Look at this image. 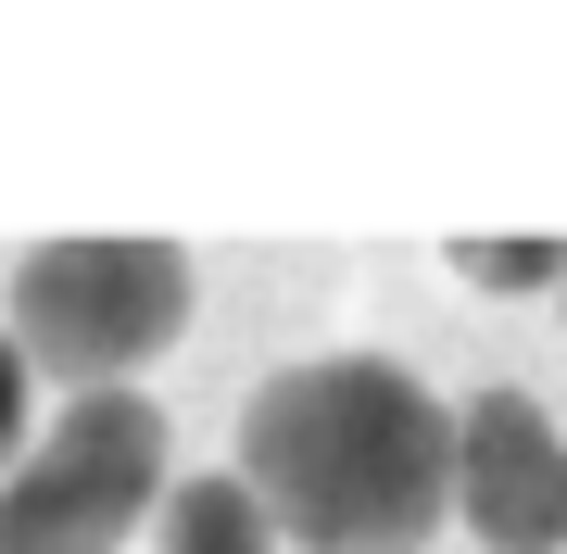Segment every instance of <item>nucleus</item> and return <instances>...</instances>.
<instances>
[{"mask_svg": "<svg viewBox=\"0 0 567 554\" xmlns=\"http://www.w3.org/2000/svg\"><path fill=\"white\" fill-rule=\"evenodd\" d=\"M240 479L303 554H416L454 516V404L379 353H316L240 404Z\"/></svg>", "mask_w": 567, "mask_h": 554, "instance_id": "f257e3e1", "label": "nucleus"}, {"mask_svg": "<svg viewBox=\"0 0 567 554\" xmlns=\"http://www.w3.org/2000/svg\"><path fill=\"white\" fill-rule=\"evenodd\" d=\"M189 328V252L177 240H39L13 265V341L63 378V404L126 390Z\"/></svg>", "mask_w": 567, "mask_h": 554, "instance_id": "f03ea898", "label": "nucleus"}, {"mask_svg": "<svg viewBox=\"0 0 567 554\" xmlns=\"http://www.w3.org/2000/svg\"><path fill=\"white\" fill-rule=\"evenodd\" d=\"M140 516H164V416L140 390L63 404L0 479V554H114Z\"/></svg>", "mask_w": 567, "mask_h": 554, "instance_id": "7ed1b4c3", "label": "nucleus"}, {"mask_svg": "<svg viewBox=\"0 0 567 554\" xmlns=\"http://www.w3.org/2000/svg\"><path fill=\"white\" fill-rule=\"evenodd\" d=\"M454 516L480 554H567V441L529 390L454 404Z\"/></svg>", "mask_w": 567, "mask_h": 554, "instance_id": "20e7f679", "label": "nucleus"}, {"mask_svg": "<svg viewBox=\"0 0 567 554\" xmlns=\"http://www.w3.org/2000/svg\"><path fill=\"white\" fill-rule=\"evenodd\" d=\"M164 554H278V516L240 467L227 479H177L164 492Z\"/></svg>", "mask_w": 567, "mask_h": 554, "instance_id": "39448f33", "label": "nucleus"}, {"mask_svg": "<svg viewBox=\"0 0 567 554\" xmlns=\"http://www.w3.org/2000/svg\"><path fill=\"white\" fill-rule=\"evenodd\" d=\"M466 290H567V240H454Z\"/></svg>", "mask_w": 567, "mask_h": 554, "instance_id": "423d86ee", "label": "nucleus"}, {"mask_svg": "<svg viewBox=\"0 0 567 554\" xmlns=\"http://www.w3.org/2000/svg\"><path fill=\"white\" fill-rule=\"evenodd\" d=\"M25 467V341L0 328V479Z\"/></svg>", "mask_w": 567, "mask_h": 554, "instance_id": "0eeeda50", "label": "nucleus"}]
</instances>
